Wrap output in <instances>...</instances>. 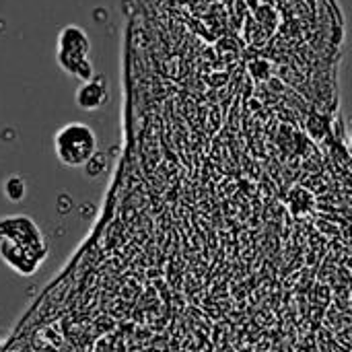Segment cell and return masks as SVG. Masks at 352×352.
<instances>
[{"mask_svg":"<svg viewBox=\"0 0 352 352\" xmlns=\"http://www.w3.org/2000/svg\"><path fill=\"white\" fill-rule=\"evenodd\" d=\"M89 54H91V39L82 27L66 25L60 29L58 43H56V60L66 74L82 82L93 78L95 70L89 60Z\"/></svg>","mask_w":352,"mask_h":352,"instance_id":"3957f363","label":"cell"},{"mask_svg":"<svg viewBox=\"0 0 352 352\" xmlns=\"http://www.w3.org/2000/svg\"><path fill=\"white\" fill-rule=\"evenodd\" d=\"M54 151L64 167H85L99 153V140L91 126L68 122L56 132Z\"/></svg>","mask_w":352,"mask_h":352,"instance_id":"7a4b0ae2","label":"cell"},{"mask_svg":"<svg viewBox=\"0 0 352 352\" xmlns=\"http://www.w3.org/2000/svg\"><path fill=\"white\" fill-rule=\"evenodd\" d=\"M0 256L19 274H33L47 256L41 231L29 217L0 219Z\"/></svg>","mask_w":352,"mask_h":352,"instance_id":"6da1fadb","label":"cell"},{"mask_svg":"<svg viewBox=\"0 0 352 352\" xmlns=\"http://www.w3.org/2000/svg\"><path fill=\"white\" fill-rule=\"evenodd\" d=\"M4 194H6V198H8V200H12V202H21V200L25 198V194H27V186H25L23 177H19V175H10V177L6 179V184H4Z\"/></svg>","mask_w":352,"mask_h":352,"instance_id":"5b68a950","label":"cell"},{"mask_svg":"<svg viewBox=\"0 0 352 352\" xmlns=\"http://www.w3.org/2000/svg\"><path fill=\"white\" fill-rule=\"evenodd\" d=\"M349 153L352 155V134H351V140H349Z\"/></svg>","mask_w":352,"mask_h":352,"instance_id":"8992f818","label":"cell"},{"mask_svg":"<svg viewBox=\"0 0 352 352\" xmlns=\"http://www.w3.org/2000/svg\"><path fill=\"white\" fill-rule=\"evenodd\" d=\"M76 105L82 111H97L109 101V82L103 74H95L76 89Z\"/></svg>","mask_w":352,"mask_h":352,"instance_id":"277c9868","label":"cell"}]
</instances>
